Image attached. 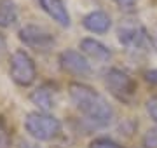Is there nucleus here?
I'll return each mask as SVG.
<instances>
[{
    "mask_svg": "<svg viewBox=\"0 0 157 148\" xmlns=\"http://www.w3.org/2000/svg\"><path fill=\"white\" fill-rule=\"evenodd\" d=\"M119 42L129 49H145L150 44V37L141 24H124L119 28Z\"/></svg>",
    "mask_w": 157,
    "mask_h": 148,
    "instance_id": "0eeeda50",
    "label": "nucleus"
},
{
    "mask_svg": "<svg viewBox=\"0 0 157 148\" xmlns=\"http://www.w3.org/2000/svg\"><path fill=\"white\" fill-rule=\"evenodd\" d=\"M9 75L14 84L21 87L32 86L37 79V66L26 51H14L9 61Z\"/></svg>",
    "mask_w": 157,
    "mask_h": 148,
    "instance_id": "20e7f679",
    "label": "nucleus"
},
{
    "mask_svg": "<svg viewBox=\"0 0 157 148\" xmlns=\"http://www.w3.org/2000/svg\"><path fill=\"white\" fill-rule=\"evenodd\" d=\"M30 101L33 103L40 112H45V113H47V110H51L54 106V101H52V89H51L47 84L37 87V89L30 94Z\"/></svg>",
    "mask_w": 157,
    "mask_h": 148,
    "instance_id": "9b49d317",
    "label": "nucleus"
},
{
    "mask_svg": "<svg viewBox=\"0 0 157 148\" xmlns=\"http://www.w3.org/2000/svg\"><path fill=\"white\" fill-rule=\"evenodd\" d=\"M148 37H150V44L157 49V28L154 30V31H150V33H148Z\"/></svg>",
    "mask_w": 157,
    "mask_h": 148,
    "instance_id": "aec40b11",
    "label": "nucleus"
},
{
    "mask_svg": "<svg viewBox=\"0 0 157 148\" xmlns=\"http://www.w3.org/2000/svg\"><path fill=\"white\" fill-rule=\"evenodd\" d=\"M0 148H11V136L2 124H0Z\"/></svg>",
    "mask_w": 157,
    "mask_h": 148,
    "instance_id": "dca6fc26",
    "label": "nucleus"
},
{
    "mask_svg": "<svg viewBox=\"0 0 157 148\" xmlns=\"http://www.w3.org/2000/svg\"><path fill=\"white\" fill-rule=\"evenodd\" d=\"M17 148H42L39 143H33V141H26V139H21Z\"/></svg>",
    "mask_w": 157,
    "mask_h": 148,
    "instance_id": "a211bd4d",
    "label": "nucleus"
},
{
    "mask_svg": "<svg viewBox=\"0 0 157 148\" xmlns=\"http://www.w3.org/2000/svg\"><path fill=\"white\" fill-rule=\"evenodd\" d=\"M143 146L145 148H157V127H152L143 136Z\"/></svg>",
    "mask_w": 157,
    "mask_h": 148,
    "instance_id": "4468645a",
    "label": "nucleus"
},
{
    "mask_svg": "<svg viewBox=\"0 0 157 148\" xmlns=\"http://www.w3.org/2000/svg\"><path fill=\"white\" fill-rule=\"evenodd\" d=\"M59 66L67 73L75 75V77H89L93 72L87 57L75 49H67L59 54Z\"/></svg>",
    "mask_w": 157,
    "mask_h": 148,
    "instance_id": "423d86ee",
    "label": "nucleus"
},
{
    "mask_svg": "<svg viewBox=\"0 0 157 148\" xmlns=\"http://www.w3.org/2000/svg\"><path fill=\"white\" fill-rule=\"evenodd\" d=\"M82 26L91 33H107L112 26V19L105 11H91L82 17Z\"/></svg>",
    "mask_w": 157,
    "mask_h": 148,
    "instance_id": "1a4fd4ad",
    "label": "nucleus"
},
{
    "mask_svg": "<svg viewBox=\"0 0 157 148\" xmlns=\"http://www.w3.org/2000/svg\"><path fill=\"white\" fill-rule=\"evenodd\" d=\"M145 80L147 82H150L152 86H157V68L145 72Z\"/></svg>",
    "mask_w": 157,
    "mask_h": 148,
    "instance_id": "f3484780",
    "label": "nucleus"
},
{
    "mask_svg": "<svg viewBox=\"0 0 157 148\" xmlns=\"http://www.w3.org/2000/svg\"><path fill=\"white\" fill-rule=\"evenodd\" d=\"M68 94L73 106L89 120L94 127H107L113 120V108L108 105L105 96L87 84L72 82L68 86Z\"/></svg>",
    "mask_w": 157,
    "mask_h": 148,
    "instance_id": "f257e3e1",
    "label": "nucleus"
},
{
    "mask_svg": "<svg viewBox=\"0 0 157 148\" xmlns=\"http://www.w3.org/2000/svg\"><path fill=\"white\" fill-rule=\"evenodd\" d=\"M89 148H122V146L110 138H96L89 143Z\"/></svg>",
    "mask_w": 157,
    "mask_h": 148,
    "instance_id": "ddd939ff",
    "label": "nucleus"
},
{
    "mask_svg": "<svg viewBox=\"0 0 157 148\" xmlns=\"http://www.w3.org/2000/svg\"><path fill=\"white\" fill-rule=\"evenodd\" d=\"M19 40L26 47H32L35 51L40 52H47L51 51L52 47L56 46V40H54V35L47 31L42 26H37V24H26L19 30L17 33Z\"/></svg>",
    "mask_w": 157,
    "mask_h": 148,
    "instance_id": "39448f33",
    "label": "nucleus"
},
{
    "mask_svg": "<svg viewBox=\"0 0 157 148\" xmlns=\"http://www.w3.org/2000/svg\"><path fill=\"white\" fill-rule=\"evenodd\" d=\"M39 4L42 7V11L51 19H54L59 26H63V28H68L70 26V23H72L70 12H68V9H67L63 0H39Z\"/></svg>",
    "mask_w": 157,
    "mask_h": 148,
    "instance_id": "6e6552de",
    "label": "nucleus"
},
{
    "mask_svg": "<svg viewBox=\"0 0 157 148\" xmlns=\"http://www.w3.org/2000/svg\"><path fill=\"white\" fill-rule=\"evenodd\" d=\"M17 21V7L14 0H0V28H9Z\"/></svg>",
    "mask_w": 157,
    "mask_h": 148,
    "instance_id": "f8f14e48",
    "label": "nucleus"
},
{
    "mask_svg": "<svg viewBox=\"0 0 157 148\" xmlns=\"http://www.w3.org/2000/svg\"><path fill=\"white\" fill-rule=\"evenodd\" d=\"M119 7H133L138 0H113Z\"/></svg>",
    "mask_w": 157,
    "mask_h": 148,
    "instance_id": "6ab92c4d",
    "label": "nucleus"
},
{
    "mask_svg": "<svg viewBox=\"0 0 157 148\" xmlns=\"http://www.w3.org/2000/svg\"><path fill=\"white\" fill-rule=\"evenodd\" d=\"M25 129L39 141H51L61 132V122L45 112H32L25 119Z\"/></svg>",
    "mask_w": 157,
    "mask_h": 148,
    "instance_id": "7ed1b4c3",
    "label": "nucleus"
},
{
    "mask_svg": "<svg viewBox=\"0 0 157 148\" xmlns=\"http://www.w3.org/2000/svg\"><path fill=\"white\" fill-rule=\"evenodd\" d=\"M147 113L150 115V119L154 122H157V96L150 98L147 101Z\"/></svg>",
    "mask_w": 157,
    "mask_h": 148,
    "instance_id": "2eb2a0df",
    "label": "nucleus"
},
{
    "mask_svg": "<svg viewBox=\"0 0 157 148\" xmlns=\"http://www.w3.org/2000/svg\"><path fill=\"white\" fill-rule=\"evenodd\" d=\"M80 51H82V54L93 57L94 61H108V59L112 57L110 47H107L103 42H100V40L91 39V37L80 40Z\"/></svg>",
    "mask_w": 157,
    "mask_h": 148,
    "instance_id": "9d476101",
    "label": "nucleus"
},
{
    "mask_svg": "<svg viewBox=\"0 0 157 148\" xmlns=\"http://www.w3.org/2000/svg\"><path fill=\"white\" fill-rule=\"evenodd\" d=\"M105 86L117 101L131 105L136 98L138 84L136 80L121 68H108L105 73Z\"/></svg>",
    "mask_w": 157,
    "mask_h": 148,
    "instance_id": "f03ea898",
    "label": "nucleus"
}]
</instances>
